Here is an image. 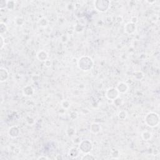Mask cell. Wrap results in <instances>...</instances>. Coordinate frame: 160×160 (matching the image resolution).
<instances>
[{
	"label": "cell",
	"instance_id": "6da1fadb",
	"mask_svg": "<svg viewBox=\"0 0 160 160\" xmlns=\"http://www.w3.org/2000/svg\"><path fill=\"white\" fill-rule=\"evenodd\" d=\"M94 66L92 58L88 56H81L78 61V67L83 71H90Z\"/></svg>",
	"mask_w": 160,
	"mask_h": 160
},
{
	"label": "cell",
	"instance_id": "7a4b0ae2",
	"mask_svg": "<svg viewBox=\"0 0 160 160\" xmlns=\"http://www.w3.org/2000/svg\"><path fill=\"white\" fill-rule=\"evenodd\" d=\"M145 122L147 125L151 128L158 126L159 123V117L157 113H149L145 118Z\"/></svg>",
	"mask_w": 160,
	"mask_h": 160
},
{
	"label": "cell",
	"instance_id": "3957f363",
	"mask_svg": "<svg viewBox=\"0 0 160 160\" xmlns=\"http://www.w3.org/2000/svg\"><path fill=\"white\" fill-rule=\"evenodd\" d=\"M93 146L89 139L82 140L80 143L79 149L81 152H82L84 154L90 153L91 150L93 149Z\"/></svg>",
	"mask_w": 160,
	"mask_h": 160
},
{
	"label": "cell",
	"instance_id": "277c9868",
	"mask_svg": "<svg viewBox=\"0 0 160 160\" xmlns=\"http://www.w3.org/2000/svg\"><path fill=\"white\" fill-rule=\"evenodd\" d=\"M94 8L97 11L104 13L110 8V2L108 1H96L94 2Z\"/></svg>",
	"mask_w": 160,
	"mask_h": 160
},
{
	"label": "cell",
	"instance_id": "5b68a950",
	"mask_svg": "<svg viewBox=\"0 0 160 160\" xmlns=\"http://www.w3.org/2000/svg\"><path fill=\"white\" fill-rule=\"evenodd\" d=\"M120 93L116 88H110L106 91V96L108 100L114 101L119 97Z\"/></svg>",
	"mask_w": 160,
	"mask_h": 160
},
{
	"label": "cell",
	"instance_id": "8992f818",
	"mask_svg": "<svg viewBox=\"0 0 160 160\" xmlns=\"http://www.w3.org/2000/svg\"><path fill=\"white\" fill-rule=\"evenodd\" d=\"M8 135L12 138H16L20 135V130L18 126H13L9 128L8 130Z\"/></svg>",
	"mask_w": 160,
	"mask_h": 160
},
{
	"label": "cell",
	"instance_id": "52a82bcc",
	"mask_svg": "<svg viewBox=\"0 0 160 160\" xmlns=\"http://www.w3.org/2000/svg\"><path fill=\"white\" fill-rule=\"evenodd\" d=\"M116 88L120 94H125L128 91L129 86L125 82H120L117 84Z\"/></svg>",
	"mask_w": 160,
	"mask_h": 160
},
{
	"label": "cell",
	"instance_id": "ba28073f",
	"mask_svg": "<svg viewBox=\"0 0 160 160\" xmlns=\"http://www.w3.org/2000/svg\"><path fill=\"white\" fill-rule=\"evenodd\" d=\"M9 73L6 68L1 67L0 68V82L3 83L8 79Z\"/></svg>",
	"mask_w": 160,
	"mask_h": 160
},
{
	"label": "cell",
	"instance_id": "9c48e42d",
	"mask_svg": "<svg viewBox=\"0 0 160 160\" xmlns=\"http://www.w3.org/2000/svg\"><path fill=\"white\" fill-rule=\"evenodd\" d=\"M136 29V24L133 23L131 22H129L125 27V31L128 34H133L135 33Z\"/></svg>",
	"mask_w": 160,
	"mask_h": 160
},
{
	"label": "cell",
	"instance_id": "30bf717a",
	"mask_svg": "<svg viewBox=\"0 0 160 160\" xmlns=\"http://www.w3.org/2000/svg\"><path fill=\"white\" fill-rule=\"evenodd\" d=\"M101 130H102V127L98 123H93L90 126V131L93 134L99 133Z\"/></svg>",
	"mask_w": 160,
	"mask_h": 160
},
{
	"label": "cell",
	"instance_id": "8fae6325",
	"mask_svg": "<svg viewBox=\"0 0 160 160\" xmlns=\"http://www.w3.org/2000/svg\"><path fill=\"white\" fill-rule=\"evenodd\" d=\"M37 58L40 61L44 62V61H46L48 60V54L45 51L41 50L40 51H39L38 53H37Z\"/></svg>",
	"mask_w": 160,
	"mask_h": 160
},
{
	"label": "cell",
	"instance_id": "7c38bea8",
	"mask_svg": "<svg viewBox=\"0 0 160 160\" xmlns=\"http://www.w3.org/2000/svg\"><path fill=\"white\" fill-rule=\"evenodd\" d=\"M80 150L79 148H71V149L69 151V156L71 158H76V157H78V156H79L80 153Z\"/></svg>",
	"mask_w": 160,
	"mask_h": 160
},
{
	"label": "cell",
	"instance_id": "4fadbf2b",
	"mask_svg": "<svg viewBox=\"0 0 160 160\" xmlns=\"http://www.w3.org/2000/svg\"><path fill=\"white\" fill-rule=\"evenodd\" d=\"M23 93L26 96H30L34 93V90L30 86H27L23 89Z\"/></svg>",
	"mask_w": 160,
	"mask_h": 160
},
{
	"label": "cell",
	"instance_id": "5bb4252c",
	"mask_svg": "<svg viewBox=\"0 0 160 160\" xmlns=\"http://www.w3.org/2000/svg\"><path fill=\"white\" fill-rule=\"evenodd\" d=\"M152 133L151 132H149L148 131H143L141 134V137L145 141H149L150 139H151L152 138Z\"/></svg>",
	"mask_w": 160,
	"mask_h": 160
},
{
	"label": "cell",
	"instance_id": "9a60e30c",
	"mask_svg": "<svg viewBox=\"0 0 160 160\" xmlns=\"http://www.w3.org/2000/svg\"><path fill=\"white\" fill-rule=\"evenodd\" d=\"M7 26H6L5 23H0V35H3V34L5 33L6 31H7Z\"/></svg>",
	"mask_w": 160,
	"mask_h": 160
},
{
	"label": "cell",
	"instance_id": "2e32d148",
	"mask_svg": "<svg viewBox=\"0 0 160 160\" xmlns=\"http://www.w3.org/2000/svg\"><path fill=\"white\" fill-rule=\"evenodd\" d=\"M118 118L121 120H125L127 118V113L125 111H121L118 113Z\"/></svg>",
	"mask_w": 160,
	"mask_h": 160
},
{
	"label": "cell",
	"instance_id": "e0dca14e",
	"mask_svg": "<svg viewBox=\"0 0 160 160\" xmlns=\"http://www.w3.org/2000/svg\"><path fill=\"white\" fill-rule=\"evenodd\" d=\"M81 159L83 160H91V159H95V157L93 156V155H90V153H87V154H85V155H84L82 158H81Z\"/></svg>",
	"mask_w": 160,
	"mask_h": 160
},
{
	"label": "cell",
	"instance_id": "ac0fdd59",
	"mask_svg": "<svg viewBox=\"0 0 160 160\" xmlns=\"http://www.w3.org/2000/svg\"><path fill=\"white\" fill-rule=\"evenodd\" d=\"M61 106L64 109H68L69 108L70 106V103L69 102H68L67 100H64L61 103Z\"/></svg>",
	"mask_w": 160,
	"mask_h": 160
},
{
	"label": "cell",
	"instance_id": "d6986e66",
	"mask_svg": "<svg viewBox=\"0 0 160 160\" xmlns=\"http://www.w3.org/2000/svg\"><path fill=\"white\" fill-rule=\"evenodd\" d=\"M5 40L4 38H3V35H0V49L2 50L3 47L5 46Z\"/></svg>",
	"mask_w": 160,
	"mask_h": 160
},
{
	"label": "cell",
	"instance_id": "ffe728a7",
	"mask_svg": "<svg viewBox=\"0 0 160 160\" xmlns=\"http://www.w3.org/2000/svg\"><path fill=\"white\" fill-rule=\"evenodd\" d=\"M44 65L46 67H50L51 66V61L49 60H47L44 61Z\"/></svg>",
	"mask_w": 160,
	"mask_h": 160
},
{
	"label": "cell",
	"instance_id": "44dd1931",
	"mask_svg": "<svg viewBox=\"0 0 160 160\" xmlns=\"http://www.w3.org/2000/svg\"><path fill=\"white\" fill-rule=\"evenodd\" d=\"M38 159H44V160H45V159H49V158H47L46 156H40V157H39L38 158Z\"/></svg>",
	"mask_w": 160,
	"mask_h": 160
}]
</instances>
